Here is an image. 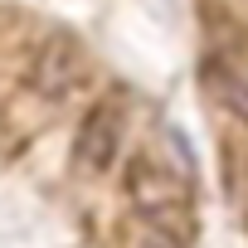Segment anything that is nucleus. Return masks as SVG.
<instances>
[{
	"mask_svg": "<svg viewBox=\"0 0 248 248\" xmlns=\"http://www.w3.org/2000/svg\"><path fill=\"white\" fill-rule=\"evenodd\" d=\"M127 195H132V209L141 214V224L151 229H166L175 233L180 243L195 238V209H190V185L180 170L161 166L151 151L132 156L127 166Z\"/></svg>",
	"mask_w": 248,
	"mask_h": 248,
	"instance_id": "1",
	"label": "nucleus"
},
{
	"mask_svg": "<svg viewBox=\"0 0 248 248\" xmlns=\"http://www.w3.org/2000/svg\"><path fill=\"white\" fill-rule=\"evenodd\" d=\"M122 137H127V107H122V97L93 102L88 117L78 122V137H73V166L83 175H107L112 161L122 156Z\"/></svg>",
	"mask_w": 248,
	"mask_h": 248,
	"instance_id": "2",
	"label": "nucleus"
},
{
	"mask_svg": "<svg viewBox=\"0 0 248 248\" xmlns=\"http://www.w3.org/2000/svg\"><path fill=\"white\" fill-rule=\"evenodd\" d=\"M83 83H88V54H83V44L68 39V34H49L39 44L34 63H30V88L39 97H49V102H63Z\"/></svg>",
	"mask_w": 248,
	"mask_h": 248,
	"instance_id": "3",
	"label": "nucleus"
},
{
	"mask_svg": "<svg viewBox=\"0 0 248 248\" xmlns=\"http://www.w3.org/2000/svg\"><path fill=\"white\" fill-rule=\"evenodd\" d=\"M204 88L214 93L219 107H229L243 127H248V68L238 59H209L204 63Z\"/></svg>",
	"mask_w": 248,
	"mask_h": 248,
	"instance_id": "4",
	"label": "nucleus"
},
{
	"mask_svg": "<svg viewBox=\"0 0 248 248\" xmlns=\"http://www.w3.org/2000/svg\"><path fill=\"white\" fill-rule=\"evenodd\" d=\"M132 248H180V238L166 233V229H151V224H146V229L132 238Z\"/></svg>",
	"mask_w": 248,
	"mask_h": 248,
	"instance_id": "5",
	"label": "nucleus"
}]
</instances>
